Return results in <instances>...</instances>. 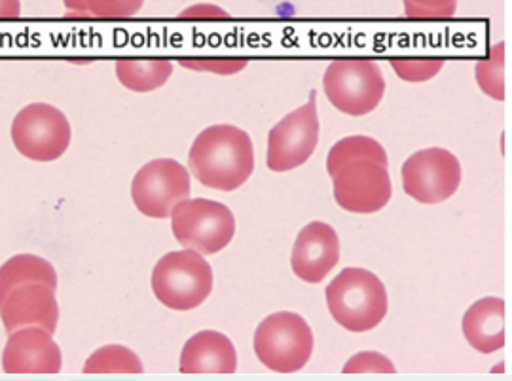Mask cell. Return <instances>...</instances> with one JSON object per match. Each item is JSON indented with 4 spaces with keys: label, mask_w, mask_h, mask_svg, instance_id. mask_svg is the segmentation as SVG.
Returning <instances> with one entry per match:
<instances>
[{
    "label": "cell",
    "mask_w": 512,
    "mask_h": 381,
    "mask_svg": "<svg viewBox=\"0 0 512 381\" xmlns=\"http://www.w3.org/2000/svg\"><path fill=\"white\" fill-rule=\"evenodd\" d=\"M387 165L384 146L370 137L353 135L338 141L327 158L336 203L357 215L382 211L393 196Z\"/></svg>",
    "instance_id": "obj_1"
},
{
    "label": "cell",
    "mask_w": 512,
    "mask_h": 381,
    "mask_svg": "<svg viewBox=\"0 0 512 381\" xmlns=\"http://www.w3.org/2000/svg\"><path fill=\"white\" fill-rule=\"evenodd\" d=\"M57 272L37 254H16L0 266V321L12 334L40 327L55 334L59 323Z\"/></svg>",
    "instance_id": "obj_2"
},
{
    "label": "cell",
    "mask_w": 512,
    "mask_h": 381,
    "mask_svg": "<svg viewBox=\"0 0 512 381\" xmlns=\"http://www.w3.org/2000/svg\"><path fill=\"white\" fill-rule=\"evenodd\" d=\"M190 173L203 186L232 192L255 171V148L247 131L228 124L207 127L188 152Z\"/></svg>",
    "instance_id": "obj_3"
},
{
    "label": "cell",
    "mask_w": 512,
    "mask_h": 381,
    "mask_svg": "<svg viewBox=\"0 0 512 381\" xmlns=\"http://www.w3.org/2000/svg\"><path fill=\"white\" fill-rule=\"evenodd\" d=\"M325 298L332 319L353 334L374 330L389 308L384 283L363 268H346L338 273L330 281Z\"/></svg>",
    "instance_id": "obj_4"
},
{
    "label": "cell",
    "mask_w": 512,
    "mask_h": 381,
    "mask_svg": "<svg viewBox=\"0 0 512 381\" xmlns=\"http://www.w3.org/2000/svg\"><path fill=\"white\" fill-rule=\"evenodd\" d=\"M213 270L203 254L192 249L173 251L158 260L152 272V292L165 308L190 311L200 308L213 292Z\"/></svg>",
    "instance_id": "obj_5"
},
{
    "label": "cell",
    "mask_w": 512,
    "mask_h": 381,
    "mask_svg": "<svg viewBox=\"0 0 512 381\" xmlns=\"http://www.w3.org/2000/svg\"><path fill=\"white\" fill-rule=\"evenodd\" d=\"M330 105L348 116H365L380 107L385 78L376 61L366 57L334 59L323 76Z\"/></svg>",
    "instance_id": "obj_6"
},
{
    "label": "cell",
    "mask_w": 512,
    "mask_h": 381,
    "mask_svg": "<svg viewBox=\"0 0 512 381\" xmlns=\"http://www.w3.org/2000/svg\"><path fill=\"white\" fill-rule=\"evenodd\" d=\"M313 332L306 319L293 311H279L256 328L253 347L258 361L279 374H294L310 363Z\"/></svg>",
    "instance_id": "obj_7"
},
{
    "label": "cell",
    "mask_w": 512,
    "mask_h": 381,
    "mask_svg": "<svg viewBox=\"0 0 512 381\" xmlns=\"http://www.w3.org/2000/svg\"><path fill=\"white\" fill-rule=\"evenodd\" d=\"M171 230L184 249L209 256L226 249L236 236L234 213L219 201L184 200L171 213Z\"/></svg>",
    "instance_id": "obj_8"
},
{
    "label": "cell",
    "mask_w": 512,
    "mask_h": 381,
    "mask_svg": "<svg viewBox=\"0 0 512 381\" xmlns=\"http://www.w3.org/2000/svg\"><path fill=\"white\" fill-rule=\"evenodd\" d=\"M10 135L23 158L48 164L67 152L73 129L61 110L48 103H33L16 114Z\"/></svg>",
    "instance_id": "obj_9"
},
{
    "label": "cell",
    "mask_w": 512,
    "mask_h": 381,
    "mask_svg": "<svg viewBox=\"0 0 512 381\" xmlns=\"http://www.w3.org/2000/svg\"><path fill=\"white\" fill-rule=\"evenodd\" d=\"M319 114L317 93L311 90L310 101L285 116L268 133L266 165L275 173L293 171L306 164L319 145Z\"/></svg>",
    "instance_id": "obj_10"
},
{
    "label": "cell",
    "mask_w": 512,
    "mask_h": 381,
    "mask_svg": "<svg viewBox=\"0 0 512 381\" xmlns=\"http://www.w3.org/2000/svg\"><path fill=\"white\" fill-rule=\"evenodd\" d=\"M190 188L188 169L171 158H160L137 171L131 182V200L141 215L167 218L181 201L190 198Z\"/></svg>",
    "instance_id": "obj_11"
},
{
    "label": "cell",
    "mask_w": 512,
    "mask_h": 381,
    "mask_svg": "<svg viewBox=\"0 0 512 381\" xmlns=\"http://www.w3.org/2000/svg\"><path fill=\"white\" fill-rule=\"evenodd\" d=\"M461 184V164L444 148H427L410 156L403 165L406 196L425 205L450 200Z\"/></svg>",
    "instance_id": "obj_12"
},
{
    "label": "cell",
    "mask_w": 512,
    "mask_h": 381,
    "mask_svg": "<svg viewBox=\"0 0 512 381\" xmlns=\"http://www.w3.org/2000/svg\"><path fill=\"white\" fill-rule=\"evenodd\" d=\"M63 355L52 334L40 327H23L8 334L2 351L6 374H57Z\"/></svg>",
    "instance_id": "obj_13"
},
{
    "label": "cell",
    "mask_w": 512,
    "mask_h": 381,
    "mask_svg": "<svg viewBox=\"0 0 512 381\" xmlns=\"http://www.w3.org/2000/svg\"><path fill=\"white\" fill-rule=\"evenodd\" d=\"M340 262V239L327 222H310L294 241L291 268L304 283H321Z\"/></svg>",
    "instance_id": "obj_14"
},
{
    "label": "cell",
    "mask_w": 512,
    "mask_h": 381,
    "mask_svg": "<svg viewBox=\"0 0 512 381\" xmlns=\"http://www.w3.org/2000/svg\"><path fill=\"white\" fill-rule=\"evenodd\" d=\"M179 370L183 374H234L238 370L236 347L217 330H202L184 344Z\"/></svg>",
    "instance_id": "obj_15"
},
{
    "label": "cell",
    "mask_w": 512,
    "mask_h": 381,
    "mask_svg": "<svg viewBox=\"0 0 512 381\" xmlns=\"http://www.w3.org/2000/svg\"><path fill=\"white\" fill-rule=\"evenodd\" d=\"M463 336L482 355H490L505 345V302L488 296L475 302L463 315Z\"/></svg>",
    "instance_id": "obj_16"
},
{
    "label": "cell",
    "mask_w": 512,
    "mask_h": 381,
    "mask_svg": "<svg viewBox=\"0 0 512 381\" xmlns=\"http://www.w3.org/2000/svg\"><path fill=\"white\" fill-rule=\"evenodd\" d=\"M173 74V63L165 57H124L116 61V78L129 91L158 90Z\"/></svg>",
    "instance_id": "obj_17"
},
{
    "label": "cell",
    "mask_w": 512,
    "mask_h": 381,
    "mask_svg": "<svg viewBox=\"0 0 512 381\" xmlns=\"http://www.w3.org/2000/svg\"><path fill=\"white\" fill-rule=\"evenodd\" d=\"M67 16L128 19L137 16L145 0H63Z\"/></svg>",
    "instance_id": "obj_18"
},
{
    "label": "cell",
    "mask_w": 512,
    "mask_h": 381,
    "mask_svg": "<svg viewBox=\"0 0 512 381\" xmlns=\"http://www.w3.org/2000/svg\"><path fill=\"white\" fill-rule=\"evenodd\" d=\"M141 359L124 345H105L86 361V374H141Z\"/></svg>",
    "instance_id": "obj_19"
},
{
    "label": "cell",
    "mask_w": 512,
    "mask_h": 381,
    "mask_svg": "<svg viewBox=\"0 0 512 381\" xmlns=\"http://www.w3.org/2000/svg\"><path fill=\"white\" fill-rule=\"evenodd\" d=\"M476 82L480 90L495 101L505 99V46L494 44L488 59L476 63Z\"/></svg>",
    "instance_id": "obj_20"
},
{
    "label": "cell",
    "mask_w": 512,
    "mask_h": 381,
    "mask_svg": "<svg viewBox=\"0 0 512 381\" xmlns=\"http://www.w3.org/2000/svg\"><path fill=\"white\" fill-rule=\"evenodd\" d=\"M389 63L401 80L420 84L435 78L446 61L442 57H395Z\"/></svg>",
    "instance_id": "obj_21"
},
{
    "label": "cell",
    "mask_w": 512,
    "mask_h": 381,
    "mask_svg": "<svg viewBox=\"0 0 512 381\" xmlns=\"http://www.w3.org/2000/svg\"><path fill=\"white\" fill-rule=\"evenodd\" d=\"M181 67L190 69V71H200V73L220 74V76H232L238 74L249 65V59L243 57H184L179 61Z\"/></svg>",
    "instance_id": "obj_22"
},
{
    "label": "cell",
    "mask_w": 512,
    "mask_h": 381,
    "mask_svg": "<svg viewBox=\"0 0 512 381\" xmlns=\"http://www.w3.org/2000/svg\"><path fill=\"white\" fill-rule=\"evenodd\" d=\"M458 10V0H404V14L412 19H448Z\"/></svg>",
    "instance_id": "obj_23"
},
{
    "label": "cell",
    "mask_w": 512,
    "mask_h": 381,
    "mask_svg": "<svg viewBox=\"0 0 512 381\" xmlns=\"http://www.w3.org/2000/svg\"><path fill=\"white\" fill-rule=\"evenodd\" d=\"M346 374H393L395 366L393 363L374 351H365V353H357L355 357H351L346 366H344Z\"/></svg>",
    "instance_id": "obj_24"
},
{
    "label": "cell",
    "mask_w": 512,
    "mask_h": 381,
    "mask_svg": "<svg viewBox=\"0 0 512 381\" xmlns=\"http://www.w3.org/2000/svg\"><path fill=\"white\" fill-rule=\"evenodd\" d=\"M183 18H226L228 14L217 6H194L181 14Z\"/></svg>",
    "instance_id": "obj_25"
},
{
    "label": "cell",
    "mask_w": 512,
    "mask_h": 381,
    "mask_svg": "<svg viewBox=\"0 0 512 381\" xmlns=\"http://www.w3.org/2000/svg\"><path fill=\"white\" fill-rule=\"evenodd\" d=\"M21 16V0H0V19H16Z\"/></svg>",
    "instance_id": "obj_26"
}]
</instances>
